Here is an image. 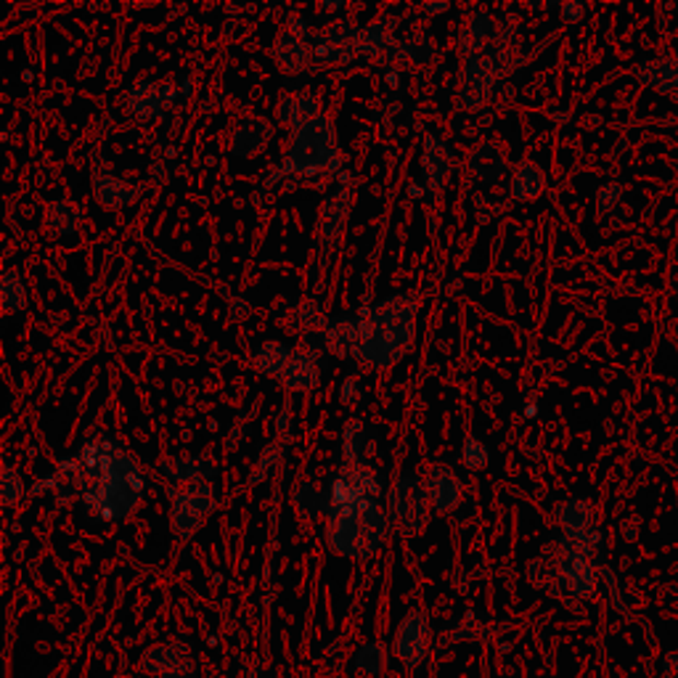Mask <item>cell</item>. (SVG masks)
Masks as SVG:
<instances>
[{"mask_svg":"<svg viewBox=\"0 0 678 678\" xmlns=\"http://www.w3.org/2000/svg\"><path fill=\"white\" fill-rule=\"evenodd\" d=\"M173 493V508H170V525H173L175 536L191 538L204 519L210 517L215 508V495L207 482H197L188 488H167Z\"/></svg>","mask_w":678,"mask_h":678,"instance_id":"5","label":"cell"},{"mask_svg":"<svg viewBox=\"0 0 678 678\" xmlns=\"http://www.w3.org/2000/svg\"><path fill=\"white\" fill-rule=\"evenodd\" d=\"M499 67L491 56H472L461 67V83H458V104L461 109H480L491 98V87Z\"/></svg>","mask_w":678,"mask_h":678,"instance_id":"9","label":"cell"},{"mask_svg":"<svg viewBox=\"0 0 678 678\" xmlns=\"http://www.w3.org/2000/svg\"><path fill=\"white\" fill-rule=\"evenodd\" d=\"M426 644H430V626H426V615L408 612L404 623L398 626L395 633V655L404 661L408 668H417L424 661Z\"/></svg>","mask_w":678,"mask_h":678,"instance_id":"11","label":"cell"},{"mask_svg":"<svg viewBox=\"0 0 678 678\" xmlns=\"http://www.w3.org/2000/svg\"><path fill=\"white\" fill-rule=\"evenodd\" d=\"M294 506H297V512L305 514V517H318V514L324 512L329 514L331 499H326L316 486L305 482V486H300L297 491H294Z\"/></svg>","mask_w":678,"mask_h":678,"instance_id":"28","label":"cell"},{"mask_svg":"<svg viewBox=\"0 0 678 678\" xmlns=\"http://www.w3.org/2000/svg\"><path fill=\"white\" fill-rule=\"evenodd\" d=\"M543 191V173L541 167L533 165V162H523L512 175V197L519 202L527 199H536Z\"/></svg>","mask_w":678,"mask_h":678,"instance_id":"27","label":"cell"},{"mask_svg":"<svg viewBox=\"0 0 678 678\" xmlns=\"http://www.w3.org/2000/svg\"><path fill=\"white\" fill-rule=\"evenodd\" d=\"M273 56L284 72H307L313 67V46H307L305 40L287 33V30L276 40Z\"/></svg>","mask_w":678,"mask_h":678,"instance_id":"18","label":"cell"},{"mask_svg":"<svg viewBox=\"0 0 678 678\" xmlns=\"http://www.w3.org/2000/svg\"><path fill=\"white\" fill-rule=\"evenodd\" d=\"M287 33H292L294 37H300V40H307V35H311V27H307V24H305V19L289 16Z\"/></svg>","mask_w":678,"mask_h":678,"instance_id":"39","label":"cell"},{"mask_svg":"<svg viewBox=\"0 0 678 678\" xmlns=\"http://www.w3.org/2000/svg\"><path fill=\"white\" fill-rule=\"evenodd\" d=\"M350 210V197L348 191H337L326 199L324 212H322V242L324 249H335V244L342 236L344 221H348Z\"/></svg>","mask_w":678,"mask_h":678,"instance_id":"19","label":"cell"},{"mask_svg":"<svg viewBox=\"0 0 678 678\" xmlns=\"http://www.w3.org/2000/svg\"><path fill=\"white\" fill-rule=\"evenodd\" d=\"M369 443H366V430H363L361 422H350L344 426V458L348 464H366V454Z\"/></svg>","mask_w":678,"mask_h":678,"instance_id":"32","label":"cell"},{"mask_svg":"<svg viewBox=\"0 0 678 678\" xmlns=\"http://www.w3.org/2000/svg\"><path fill=\"white\" fill-rule=\"evenodd\" d=\"M273 128L266 122V119H247L234 130V138H231V154L236 156H255L260 154L262 149L268 147L271 141Z\"/></svg>","mask_w":678,"mask_h":678,"instance_id":"17","label":"cell"},{"mask_svg":"<svg viewBox=\"0 0 678 678\" xmlns=\"http://www.w3.org/2000/svg\"><path fill=\"white\" fill-rule=\"evenodd\" d=\"M322 117V102L313 93H297V96H287L279 106V119L292 128L311 122V119Z\"/></svg>","mask_w":678,"mask_h":678,"instance_id":"23","label":"cell"},{"mask_svg":"<svg viewBox=\"0 0 678 678\" xmlns=\"http://www.w3.org/2000/svg\"><path fill=\"white\" fill-rule=\"evenodd\" d=\"M318 379H322L318 358L313 355L311 350H294L292 361H289L287 372H284V376H281V382H284L287 390L311 393L313 387L318 385Z\"/></svg>","mask_w":678,"mask_h":678,"instance_id":"15","label":"cell"},{"mask_svg":"<svg viewBox=\"0 0 678 678\" xmlns=\"http://www.w3.org/2000/svg\"><path fill=\"white\" fill-rule=\"evenodd\" d=\"M289 361H292V350L276 339L262 342L255 353V369L266 376H284Z\"/></svg>","mask_w":678,"mask_h":678,"instance_id":"24","label":"cell"},{"mask_svg":"<svg viewBox=\"0 0 678 678\" xmlns=\"http://www.w3.org/2000/svg\"><path fill=\"white\" fill-rule=\"evenodd\" d=\"M422 167H424V180L432 191H441L448 184L451 170H454V154L451 147L441 141L437 136L424 138V154H422Z\"/></svg>","mask_w":678,"mask_h":678,"instance_id":"14","label":"cell"},{"mask_svg":"<svg viewBox=\"0 0 678 678\" xmlns=\"http://www.w3.org/2000/svg\"><path fill=\"white\" fill-rule=\"evenodd\" d=\"M577 14H581V5H564V16L577 19Z\"/></svg>","mask_w":678,"mask_h":678,"instance_id":"41","label":"cell"},{"mask_svg":"<svg viewBox=\"0 0 678 678\" xmlns=\"http://www.w3.org/2000/svg\"><path fill=\"white\" fill-rule=\"evenodd\" d=\"M160 472L170 486H197V482H207L210 477H215L218 472V461L210 456H173V458H162L160 461Z\"/></svg>","mask_w":678,"mask_h":678,"instance_id":"12","label":"cell"},{"mask_svg":"<svg viewBox=\"0 0 678 678\" xmlns=\"http://www.w3.org/2000/svg\"><path fill=\"white\" fill-rule=\"evenodd\" d=\"M451 5L445 3V0H441V3H424V11L426 14H443V11H448Z\"/></svg>","mask_w":678,"mask_h":678,"instance_id":"40","label":"cell"},{"mask_svg":"<svg viewBox=\"0 0 678 678\" xmlns=\"http://www.w3.org/2000/svg\"><path fill=\"white\" fill-rule=\"evenodd\" d=\"M387 512L379 501H363L358 506L329 508V546L350 560H366L387 538Z\"/></svg>","mask_w":678,"mask_h":678,"instance_id":"3","label":"cell"},{"mask_svg":"<svg viewBox=\"0 0 678 678\" xmlns=\"http://www.w3.org/2000/svg\"><path fill=\"white\" fill-rule=\"evenodd\" d=\"M495 37V22L493 16L488 14V11H475L472 16H469L467 27H464L461 33V51L467 54V59H472V56H480L482 48L488 46Z\"/></svg>","mask_w":678,"mask_h":678,"instance_id":"21","label":"cell"},{"mask_svg":"<svg viewBox=\"0 0 678 678\" xmlns=\"http://www.w3.org/2000/svg\"><path fill=\"white\" fill-rule=\"evenodd\" d=\"M393 19H374L372 24H366L358 35V54L379 56L393 43Z\"/></svg>","mask_w":678,"mask_h":678,"instance_id":"26","label":"cell"},{"mask_svg":"<svg viewBox=\"0 0 678 678\" xmlns=\"http://www.w3.org/2000/svg\"><path fill=\"white\" fill-rule=\"evenodd\" d=\"M141 668L154 678H194V657L184 644H156L143 655Z\"/></svg>","mask_w":678,"mask_h":678,"instance_id":"10","label":"cell"},{"mask_svg":"<svg viewBox=\"0 0 678 678\" xmlns=\"http://www.w3.org/2000/svg\"><path fill=\"white\" fill-rule=\"evenodd\" d=\"M326 344L335 355H358L361 350V322H339L326 331Z\"/></svg>","mask_w":678,"mask_h":678,"instance_id":"25","label":"cell"},{"mask_svg":"<svg viewBox=\"0 0 678 678\" xmlns=\"http://www.w3.org/2000/svg\"><path fill=\"white\" fill-rule=\"evenodd\" d=\"M276 456H279V448H276V443L271 445V448L266 451V454H262V458H260V464H257V467H260V472L257 475H253V482H260L262 477H266V472L268 469H271V464H276Z\"/></svg>","mask_w":678,"mask_h":678,"instance_id":"38","label":"cell"},{"mask_svg":"<svg viewBox=\"0 0 678 678\" xmlns=\"http://www.w3.org/2000/svg\"><path fill=\"white\" fill-rule=\"evenodd\" d=\"M22 493H24L22 477H19L16 469L9 464V467L3 469V488H0V495H3V504L5 506H14L16 501L22 499Z\"/></svg>","mask_w":678,"mask_h":678,"instance_id":"37","label":"cell"},{"mask_svg":"<svg viewBox=\"0 0 678 678\" xmlns=\"http://www.w3.org/2000/svg\"><path fill=\"white\" fill-rule=\"evenodd\" d=\"M93 194L104 207L109 210H119V207H128L133 199H138V186L125 184V180L115 178V175H96L93 180Z\"/></svg>","mask_w":678,"mask_h":678,"instance_id":"22","label":"cell"},{"mask_svg":"<svg viewBox=\"0 0 678 678\" xmlns=\"http://www.w3.org/2000/svg\"><path fill=\"white\" fill-rule=\"evenodd\" d=\"M80 221H83L80 207L72 202H65V199H61V202H54L51 212H48V225H51V231L56 236L72 234V231L80 225Z\"/></svg>","mask_w":678,"mask_h":678,"instance_id":"29","label":"cell"},{"mask_svg":"<svg viewBox=\"0 0 678 678\" xmlns=\"http://www.w3.org/2000/svg\"><path fill=\"white\" fill-rule=\"evenodd\" d=\"M469 167H472V173L480 180H486V184H499L508 173L506 156L501 152L499 143H482V147H477L472 156H469Z\"/></svg>","mask_w":678,"mask_h":678,"instance_id":"20","label":"cell"},{"mask_svg":"<svg viewBox=\"0 0 678 678\" xmlns=\"http://www.w3.org/2000/svg\"><path fill=\"white\" fill-rule=\"evenodd\" d=\"M339 165H342V154H339L335 125L322 115L311 119V122L300 125V128H294L284 165H281V175H287V178H303V175L335 173Z\"/></svg>","mask_w":678,"mask_h":678,"instance_id":"4","label":"cell"},{"mask_svg":"<svg viewBox=\"0 0 678 678\" xmlns=\"http://www.w3.org/2000/svg\"><path fill=\"white\" fill-rule=\"evenodd\" d=\"M488 461H491V451H488V445L482 441H477V437H467L461 445L464 467L472 469V472H480V469L488 467Z\"/></svg>","mask_w":678,"mask_h":678,"instance_id":"33","label":"cell"},{"mask_svg":"<svg viewBox=\"0 0 678 678\" xmlns=\"http://www.w3.org/2000/svg\"><path fill=\"white\" fill-rule=\"evenodd\" d=\"M430 495L417 477H398L390 491V508L406 533H422L430 523Z\"/></svg>","mask_w":678,"mask_h":678,"instance_id":"6","label":"cell"},{"mask_svg":"<svg viewBox=\"0 0 678 678\" xmlns=\"http://www.w3.org/2000/svg\"><path fill=\"white\" fill-rule=\"evenodd\" d=\"M175 91L173 87H160L156 83H138L133 91L128 93V109L133 112L136 117L141 119H152L156 115H162L167 102H173Z\"/></svg>","mask_w":678,"mask_h":678,"instance_id":"16","label":"cell"},{"mask_svg":"<svg viewBox=\"0 0 678 678\" xmlns=\"http://www.w3.org/2000/svg\"><path fill=\"white\" fill-rule=\"evenodd\" d=\"M358 35H361V27H355L348 19L331 22L313 46V67L348 65L358 54Z\"/></svg>","mask_w":678,"mask_h":678,"instance_id":"8","label":"cell"},{"mask_svg":"<svg viewBox=\"0 0 678 678\" xmlns=\"http://www.w3.org/2000/svg\"><path fill=\"white\" fill-rule=\"evenodd\" d=\"M379 480H376L374 469L369 464H344L342 472L331 482V506L329 508H344L358 506L363 501H374L379 495Z\"/></svg>","mask_w":678,"mask_h":678,"instance_id":"7","label":"cell"},{"mask_svg":"<svg viewBox=\"0 0 678 678\" xmlns=\"http://www.w3.org/2000/svg\"><path fill=\"white\" fill-rule=\"evenodd\" d=\"M385 665H387L385 646L382 644L361 646V652H358V668H361L363 674H379V670H385Z\"/></svg>","mask_w":678,"mask_h":678,"instance_id":"36","label":"cell"},{"mask_svg":"<svg viewBox=\"0 0 678 678\" xmlns=\"http://www.w3.org/2000/svg\"><path fill=\"white\" fill-rule=\"evenodd\" d=\"M560 523L568 527L570 536H581V533H586V525H588L586 504H581V501H568V504L560 508Z\"/></svg>","mask_w":678,"mask_h":678,"instance_id":"34","label":"cell"},{"mask_svg":"<svg viewBox=\"0 0 678 678\" xmlns=\"http://www.w3.org/2000/svg\"><path fill=\"white\" fill-rule=\"evenodd\" d=\"M417 329V303L411 294H395L376 305L366 318H361V350L358 358L369 369H390L413 342Z\"/></svg>","mask_w":678,"mask_h":678,"instance_id":"2","label":"cell"},{"mask_svg":"<svg viewBox=\"0 0 678 678\" xmlns=\"http://www.w3.org/2000/svg\"><path fill=\"white\" fill-rule=\"evenodd\" d=\"M398 56L413 67L430 65L435 59V43L430 35H413L411 40H406V46L398 48Z\"/></svg>","mask_w":678,"mask_h":678,"instance_id":"30","label":"cell"},{"mask_svg":"<svg viewBox=\"0 0 678 678\" xmlns=\"http://www.w3.org/2000/svg\"><path fill=\"white\" fill-rule=\"evenodd\" d=\"M424 486H426V495H430V504L435 512L448 514L461 504L464 486L454 469L443 467V464H435V467L430 469V475H426Z\"/></svg>","mask_w":678,"mask_h":678,"instance_id":"13","label":"cell"},{"mask_svg":"<svg viewBox=\"0 0 678 678\" xmlns=\"http://www.w3.org/2000/svg\"><path fill=\"white\" fill-rule=\"evenodd\" d=\"M61 482L72 495H80L96 517L117 519L130 517L141 504L143 475L136 458L125 454L117 443L93 441L87 443L72 461L61 464Z\"/></svg>","mask_w":678,"mask_h":678,"instance_id":"1","label":"cell"},{"mask_svg":"<svg viewBox=\"0 0 678 678\" xmlns=\"http://www.w3.org/2000/svg\"><path fill=\"white\" fill-rule=\"evenodd\" d=\"M324 326H326L324 311L316 303H313V300H307V303L300 305L297 313H294L292 329H297V331H316V329H324Z\"/></svg>","mask_w":678,"mask_h":678,"instance_id":"35","label":"cell"},{"mask_svg":"<svg viewBox=\"0 0 678 678\" xmlns=\"http://www.w3.org/2000/svg\"><path fill=\"white\" fill-rule=\"evenodd\" d=\"M0 294H3L0 303H3L5 313H16L27 305V289H24L16 271H9L3 276V281H0Z\"/></svg>","mask_w":678,"mask_h":678,"instance_id":"31","label":"cell"}]
</instances>
